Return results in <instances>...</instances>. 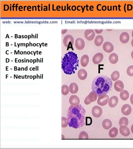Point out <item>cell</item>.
Here are the masks:
<instances>
[{
	"label": "cell",
	"instance_id": "6da1fadb",
	"mask_svg": "<svg viewBox=\"0 0 133 149\" xmlns=\"http://www.w3.org/2000/svg\"><path fill=\"white\" fill-rule=\"evenodd\" d=\"M86 113L85 109L81 105L70 106L67 118L69 126L76 129L83 127L85 124Z\"/></svg>",
	"mask_w": 133,
	"mask_h": 149
},
{
	"label": "cell",
	"instance_id": "7a4b0ae2",
	"mask_svg": "<svg viewBox=\"0 0 133 149\" xmlns=\"http://www.w3.org/2000/svg\"><path fill=\"white\" fill-rule=\"evenodd\" d=\"M112 85V81L109 77L105 76L99 75L95 77L93 81L92 90L99 97L109 92Z\"/></svg>",
	"mask_w": 133,
	"mask_h": 149
},
{
	"label": "cell",
	"instance_id": "3957f363",
	"mask_svg": "<svg viewBox=\"0 0 133 149\" xmlns=\"http://www.w3.org/2000/svg\"><path fill=\"white\" fill-rule=\"evenodd\" d=\"M79 62L77 54L72 51H69L65 55L62 59V70L66 75L75 74L79 66Z\"/></svg>",
	"mask_w": 133,
	"mask_h": 149
},
{
	"label": "cell",
	"instance_id": "277c9868",
	"mask_svg": "<svg viewBox=\"0 0 133 149\" xmlns=\"http://www.w3.org/2000/svg\"><path fill=\"white\" fill-rule=\"evenodd\" d=\"M74 38L73 36L70 35H66L63 39V43L65 46L67 48V50L69 48H72L73 50L72 46L74 44Z\"/></svg>",
	"mask_w": 133,
	"mask_h": 149
},
{
	"label": "cell",
	"instance_id": "5b68a950",
	"mask_svg": "<svg viewBox=\"0 0 133 149\" xmlns=\"http://www.w3.org/2000/svg\"><path fill=\"white\" fill-rule=\"evenodd\" d=\"M97 98V96L93 92H91L84 100V103L86 105H89L91 103L95 102Z\"/></svg>",
	"mask_w": 133,
	"mask_h": 149
},
{
	"label": "cell",
	"instance_id": "8992f818",
	"mask_svg": "<svg viewBox=\"0 0 133 149\" xmlns=\"http://www.w3.org/2000/svg\"><path fill=\"white\" fill-rule=\"evenodd\" d=\"M109 99V97L106 94L100 96L97 101L98 104L101 106H105L107 104Z\"/></svg>",
	"mask_w": 133,
	"mask_h": 149
},
{
	"label": "cell",
	"instance_id": "52a82bcc",
	"mask_svg": "<svg viewBox=\"0 0 133 149\" xmlns=\"http://www.w3.org/2000/svg\"><path fill=\"white\" fill-rule=\"evenodd\" d=\"M92 112L94 117L96 118H99L100 117L102 114V110L100 106H95L93 107Z\"/></svg>",
	"mask_w": 133,
	"mask_h": 149
},
{
	"label": "cell",
	"instance_id": "ba28073f",
	"mask_svg": "<svg viewBox=\"0 0 133 149\" xmlns=\"http://www.w3.org/2000/svg\"><path fill=\"white\" fill-rule=\"evenodd\" d=\"M84 35L87 40L92 41L94 39L95 36L94 30L91 29L86 30L84 32Z\"/></svg>",
	"mask_w": 133,
	"mask_h": 149
},
{
	"label": "cell",
	"instance_id": "9c48e42d",
	"mask_svg": "<svg viewBox=\"0 0 133 149\" xmlns=\"http://www.w3.org/2000/svg\"><path fill=\"white\" fill-rule=\"evenodd\" d=\"M103 58V55L102 53H97L93 58V62L95 64H99L102 62Z\"/></svg>",
	"mask_w": 133,
	"mask_h": 149
},
{
	"label": "cell",
	"instance_id": "30bf717a",
	"mask_svg": "<svg viewBox=\"0 0 133 149\" xmlns=\"http://www.w3.org/2000/svg\"><path fill=\"white\" fill-rule=\"evenodd\" d=\"M103 48L105 52L110 53L113 51L114 47L111 42L107 41L104 42L103 45Z\"/></svg>",
	"mask_w": 133,
	"mask_h": 149
},
{
	"label": "cell",
	"instance_id": "8fae6325",
	"mask_svg": "<svg viewBox=\"0 0 133 149\" xmlns=\"http://www.w3.org/2000/svg\"><path fill=\"white\" fill-rule=\"evenodd\" d=\"M75 45L77 49L78 50H82L85 47V42L83 39L78 38L75 40Z\"/></svg>",
	"mask_w": 133,
	"mask_h": 149
},
{
	"label": "cell",
	"instance_id": "7c38bea8",
	"mask_svg": "<svg viewBox=\"0 0 133 149\" xmlns=\"http://www.w3.org/2000/svg\"><path fill=\"white\" fill-rule=\"evenodd\" d=\"M69 102L72 106H76L79 104L80 100L79 97L77 96L72 95L69 98Z\"/></svg>",
	"mask_w": 133,
	"mask_h": 149
},
{
	"label": "cell",
	"instance_id": "4fadbf2b",
	"mask_svg": "<svg viewBox=\"0 0 133 149\" xmlns=\"http://www.w3.org/2000/svg\"><path fill=\"white\" fill-rule=\"evenodd\" d=\"M121 111L123 114L128 115L130 114L132 111V108L128 104L124 105L122 108Z\"/></svg>",
	"mask_w": 133,
	"mask_h": 149
},
{
	"label": "cell",
	"instance_id": "5bb4252c",
	"mask_svg": "<svg viewBox=\"0 0 133 149\" xmlns=\"http://www.w3.org/2000/svg\"><path fill=\"white\" fill-rule=\"evenodd\" d=\"M120 128V132L122 135L127 137L130 134L131 132L129 129L126 126H121Z\"/></svg>",
	"mask_w": 133,
	"mask_h": 149
},
{
	"label": "cell",
	"instance_id": "9a60e30c",
	"mask_svg": "<svg viewBox=\"0 0 133 149\" xmlns=\"http://www.w3.org/2000/svg\"><path fill=\"white\" fill-rule=\"evenodd\" d=\"M129 39V36L128 33L126 32H122L120 36V40L121 42L123 44L127 43Z\"/></svg>",
	"mask_w": 133,
	"mask_h": 149
},
{
	"label": "cell",
	"instance_id": "2e32d148",
	"mask_svg": "<svg viewBox=\"0 0 133 149\" xmlns=\"http://www.w3.org/2000/svg\"><path fill=\"white\" fill-rule=\"evenodd\" d=\"M108 104L111 108L115 107L118 102V99L116 96H114L111 97L108 101Z\"/></svg>",
	"mask_w": 133,
	"mask_h": 149
},
{
	"label": "cell",
	"instance_id": "e0dca14e",
	"mask_svg": "<svg viewBox=\"0 0 133 149\" xmlns=\"http://www.w3.org/2000/svg\"><path fill=\"white\" fill-rule=\"evenodd\" d=\"M114 88L117 92H122L124 88V85L123 82L120 80L116 81L114 84Z\"/></svg>",
	"mask_w": 133,
	"mask_h": 149
},
{
	"label": "cell",
	"instance_id": "ac0fdd59",
	"mask_svg": "<svg viewBox=\"0 0 133 149\" xmlns=\"http://www.w3.org/2000/svg\"><path fill=\"white\" fill-rule=\"evenodd\" d=\"M78 78L80 80H85L87 77V72L85 69H81L78 71Z\"/></svg>",
	"mask_w": 133,
	"mask_h": 149
},
{
	"label": "cell",
	"instance_id": "d6986e66",
	"mask_svg": "<svg viewBox=\"0 0 133 149\" xmlns=\"http://www.w3.org/2000/svg\"><path fill=\"white\" fill-rule=\"evenodd\" d=\"M89 58L88 55L87 54L84 55L81 57L80 62L81 65L83 67H86L89 62Z\"/></svg>",
	"mask_w": 133,
	"mask_h": 149
},
{
	"label": "cell",
	"instance_id": "ffe728a7",
	"mask_svg": "<svg viewBox=\"0 0 133 149\" xmlns=\"http://www.w3.org/2000/svg\"><path fill=\"white\" fill-rule=\"evenodd\" d=\"M119 59L118 56L115 53L111 54L109 57V60L110 62L112 64H115L118 62Z\"/></svg>",
	"mask_w": 133,
	"mask_h": 149
},
{
	"label": "cell",
	"instance_id": "44dd1931",
	"mask_svg": "<svg viewBox=\"0 0 133 149\" xmlns=\"http://www.w3.org/2000/svg\"><path fill=\"white\" fill-rule=\"evenodd\" d=\"M104 39L101 35H98L96 36L94 41V43L96 46H100L102 44Z\"/></svg>",
	"mask_w": 133,
	"mask_h": 149
},
{
	"label": "cell",
	"instance_id": "7402d4cb",
	"mask_svg": "<svg viewBox=\"0 0 133 149\" xmlns=\"http://www.w3.org/2000/svg\"><path fill=\"white\" fill-rule=\"evenodd\" d=\"M103 127L105 129H109L112 126V124L111 121L108 119H105L103 121Z\"/></svg>",
	"mask_w": 133,
	"mask_h": 149
},
{
	"label": "cell",
	"instance_id": "603a6c76",
	"mask_svg": "<svg viewBox=\"0 0 133 149\" xmlns=\"http://www.w3.org/2000/svg\"><path fill=\"white\" fill-rule=\"evenodd\" d=\"M69 91L72 94L76 93L78 91V87L76 83H72L69 86Z\"/></svg>",
	"mask_w": 133,
	"mask_h": 149
},
{
	"label": "cell",
	"instance_id": "cb8c5ba5",
	"mask_svg": "<svg viewBox=\"0 0 133 149\" xmlns=\"http://www.w3.org/2000/svg\"><path fill=\"white\" fill-rule=\"evenodd\" d=\"M129 93L126 90H123L120 93L121 98L124 101L127 100L129 98Z\"/></svg>",
	"mask_w": 133,
	"mask_h": 149
},
{
	"label": "cell",
	"instance_id": "d4e9b609",
	"mask_svg": "<svg viewBox=\"0 0 133 149\" xmlns=\"http://www.w3.org/2000/svg\"><path fill=\"white\" fill-rule=\"evenodd\" d=\"M118 132V130L117 129L116 127H113L110 130L109 135L110 137L114 138L117 136Z\"/></svg>",
	"mask_w": 133,
	"mask_h": 149
},
{
	"label": "cell",
	"instance_id": "484cf974",
	"mask_svg": "<svg viewBox=\"0 0 133 149\" xmlns=\"http://www.w3.org/2000/svg\"><path fill=\"white\" fill-rule=\"evenodd\" d=\"M120 76V73L119 72L116 71H115L111 74V78L112 81H115L118 79Z\"/></svg>",
	"mask_w": 133,
	"mask_h": 149
},
{
	"label": "cell",
	"instance_id": "4316f807",
	"mask_svg": "<svg viewBox=\"0 0 133 149\" xmlns=\"http://www.w3.org/2000/svg\"><path fill=\"white\" fill-rule=\"evenodd\" d=\"M128 123V120L127 118L123 117L121 118L119 120V124L120 126H127Z\"/></svg>",
	"mask_w": 133,
	"mask_h": 149
},
{
	"label": "cell",
	"instance_id": "83f0119b",
	"mask_svg": "<svg viewBox=\"0 0 133 149\" xmlns=\"http://www.w3.org/2000/svg\"><path fill=\"white\" fill-rule=\"evenodd\" d=\"M69 88L66 85H63L62 87V93L63 95H68L69 92Z\"/></svg>",
	"mask_w": 133,
	"mask_h": 149
},
{
	"label": "cell",
	"instance_id": "f1b7e54d",
	"mask_svg": "<svg viewBox=\"0 0 133 149\" xmlns=\"http://www.w3.org/2000/svg\"><path fill=\"white\" fill-rule=\"evenodd\" d=\"M89 138L88 135L85 131H82L80 133L78 138L79 139H86Z\"/></svg>",
	"mask_w": 133,
	"mask_h": 149
},
{
	"label": "cell",
	"instance_id": "f546056e",
	"mask_svg": "<svg viewBox=\"0 0 133 149\" xmlns=\"http://www.w3.org/2000/svg\"><path fill=\"white\" fill-rule=\"evenodd\" d=\"M61 126L63 128L67 127L68 125L67 119L64 117H62L61 118Z\"/></svg>",
	"mask_w": 133,
	"mask_h": 149
},
{
	"label": "cell",
	"instance_id": "4dcf8cb0",
	"mask_svg": "<svg viewBox=\"0 0 133 149\" xmlns=\"http://www.w3.org/2000/svg\"><path fill=\"white\" fill-rule=\"evenodd\" d=\"M127 73L130 77L133 76V66H130L127 71Z\"/></svg>",
	"mask_w": 133,
	"mask_h": 149
},
{
	"label": "cell",
	"instance_id": "1f68e13d",
	"mask_svg": "<svg viewBox=\"0 0 133 149\" xmlns=\"http://www.w3.org/2000/svg\"><path fill=\"white\" fill-rule=\"evenodd\" d=\"M86 126H90L92 124V120L91 118L89 117H86Z\"/></svg>",
	"mask_w": 133,
	"mask_h": 149
},
{
	"label": "cell",
	"instance_id": "d6a6232c",
	"mask_svg": "<svg viewBox=\"0 0 133 149\" xmlns=\"http://www.w3.org/2000/svg\"><path fill=\"white\" fill-rule=\"evenodd\" d=\"M103 31V29H95V31L96 33L98 34H100Z\"/></svg>",
	"mask_w": 133,
	"mask_h": 149
},
{
	"label": "cell",
	"instance_id": "836d02e7",
	"mask_svg": "<svg viewBox=\"0 0 133 149\" xmlns=\"http://www.w3.org/2000/svg\"><path fill=\"white\" fill-rule=\"evenodd\" d=\"M130 101L132 104L133 105V94H132L131 96Z\"/></svg>",
	"mask_w": 133,
	"mask_h": 149
},
{
	"label": "cell",
	"instance_id": "e575fe53",
	"mask_svg": "<svg viewBox=\"0 0 133 149\" xmlns=\"http://www.w3.org/2000/svg\"><path fill=\"white\" fill-rule=\"evenodd\" d=\"M63 31H64V32H62V34H65V33H66V31H67V29H65L63 30Z\"/></svg>",
	"mask_w": 133,
	"mask_h": 149
},
{
	"label": "cell",
	"instance_id": "d590c367",
	"mask_svg": "<svg viewBox=\"0 0 133 149\" xmlns=\"http://www.w3.org/2000/svg\"><path fill=\"white\" fill-rule=\"evenodd\" d=\"M131 131L132 133L133 134V124L131 127Z\"/></svg>",
	"mask_w": 133,
	"mask_h": 149
},
{
	"label": "cell",
	"instance_id": "8d00e7d4",
	"mask_svg": "<svg viewBox=\"0 0 133 149\" xmlns=\"http://www.w3.org/2000/svg\"><path fill=\"white\" fill-rule=\"evenodd\" d=\"M131 56L132 57V59H133V51H132L131 53Z\"/></svg>",
	"mask_w": 133,
	"mask_h": 149
},
{
	"label": "cell",
	"instance_id": "74e56055",
	"mask_svg": "<svg viewBox=\"0 0 133 149\" xmlns=\"http://www.w3.org/2000/svg\"><path fill=\"white\" fill-rule=\"evenodd\" d=\"M131 44L132 47H133V38L132 39V40L131 42Z\"/></svg>",
	"mask_w": 133,
	"mask_h": 149
},
{
	"label": "cell",
	"instance_id": "f35d334b",
	"mask_svg": "<svg viewBox=\"0 0 133 149\" xmlns=\"http://www.w3.org/2000/svg\"><path fill=\"white\" fill-rule=\"evenodd\" d=\"M18 5V4H16V6H15V7H16V11H17V7H18V6H17V5Z\"/></svg>",
	"mask_w": 133,
	"mask_h": 149
},
{
	"label": "cell",
	"instance_id": "ab89813d",
	"mask_svg": "<svg viewBox=\"0 0 133 149\" xmlns=\"http://www.w3.org/2000/svg\"><path fill=\"white\" fill-rule=\"evenodd\" d=\"M15 4H14L13 5V6H12V7H13V11H14V7H15V6H14V5H15Z\"/></svg>",
	"mask_w": 133,
	"mask_h": 149
},
{
	"label": "cell",
	"instance_id": "60d3db41",
	"mask_svg": "<svg viewBox=\"0 0 133 149\" xmlns=\"http://www.w3.org/2000/svg\"><path fill=\"white\" fill-rule=\"evenodd\" d=\"M27 7V6H24V11H25V7Z\"/></svg>",
	"mask_w": 133,
	"mask_h": 149
},
{
	"label": "cell",
	"instance_id": "b9f144b4",
	"mask_svg": "<svg viewBox=\"0 0 133 149\" xmlns=\"http://www.w3.org/2000/svg\"><path fill=\"white\" fill-rule=\"evenodd\" d=\"M29 6H28V8H27V10H28V11H31V10H28V7H29Z\"/></svg>",
	"mask_w": 133,
	"mask_h": 149
},
{
	"label": "cell",
	"instance_id": "7bdbcfd3",
	"mask_svg": "<svg viewBox=\"0 0 133 149\" xmlns=\"http://www.w3.org/2000/svg\"><path fill=\"white\" fill-rule=\"evenodd\" d=\"M37 7H38V10L39 11H40V10H39V7H40V6H39V7H38V6H37Z\"/></svg>",
	"mask_w": 133,
	"mask_h": 149
},
{
	"label": "cell",
	"instance_id": "ee69618b",
	"mask_svg": "<svg viewBox=\"0 0 133 149\" xmlns=\"http://www.w3.org/2000/svg\"><path fill=\"white\" fill-rule=\"evenodd\" d=\"M44 7H46V8H47L46 10L47 11V6H44Z\"/></svg>",
	"mask_w": 133,
	"mask_h": 149
},
{
	"label": "cell",
	"instance_id": "f6af8a7d",
	"mask_svg": "<svg viewBox=\"0 0 133 149\" xmlns=\"http://www.w3.org/2000/svg\"><path fill=\"white\" fill-rule=\"evenodd\" d=\"M34 6H32V10L33 11L34 10V9H33V8H34Z\"/></svg>",
	"mask_w": 133,
	"mask_h": 149
},
{
	"label": "cell",
	"instance_id": "bcb514c9",
	"mask_svg": "<svg viewBox=\"0 0 133 149\" xmlns=\"http://www.w3.org/2000/svg\"><path fill=\"white\" fill-rule=\"evenodd\" d=\"M21 61L20 60H19L18 61V62H20Z\"/></svg>",
	"mask_w": 133,
	"mask_h": 149
},
{
	"label": "cell",
	"instance_id": "7dc6e473",
	"mask_svg": "<svg viewBox=\"0 0 133 149\" xmlns=\"http://www.w3.org/2000/svg\"><path fill=\"white\" fill-rule=\"evenodd\" d=\"M132 37H133V31H132Z\"/></svg>",
	"mask_w": 133,
	"mask_h": 149
},
{
	"label": "cell",
	"instance_id": "c3c4849f",
	"mask_svg": "<svg viewBox=\"0 0 133 149\" xmlns=\"http://www.w3.org/2000/svg\"><path fill=\"white\" fill-rule=\"evenodd\" d=\"M17 45H18V47L19 48V45H20V44H19V45H18V43H17Z\"/></svg>",
	"mask_w": 133,
	"mask_h": 149
},
{
	"label": "cell",
	"instance_id": "681fc988",
	"mask_svg": "<svg viewBox=\"0 0 133 149\" xmlns=\"http://www.w3.org/2000/svg\"><path fill=\"white\" fill-rule=\"evenodd\" d=\"M50 4H49V11H50Z\"/></svg>",
	"mask_w": 133,
	"mask_h": 149
},
{
	"label": "cell",
	"instance_id": "f907efd6",
	"mask_svg": "<svg viewBox=\"0 0 133 149\" xmlns=\"http://www.w3.org/2000/svg\"><path fill=\"white\" fill-rule=\"evenodd\" d=\"M42 8H43V6H41V11L43 10V9H42Z\"/></svg>",
	"mask_w": 133,
	"mask_h": 149
},
{
	"label": "cell",
	"instance_id": "816d5d0a",
	"mask_svg": "<svg viewBox=\"0 0 133 149\" xmlns=\"http://www.w3.org/2000/svg\"><path fill=\"white\" fill-rule=\"evenodd\" d=\"M16 42H15V46H16Z\"/></svg>",
	"mask_w": 133,
	"mask_h": 149
},
{
	"label": "cell",
	"instance_id": "f5cc1de1",
	"mask_svg": "<svg viewBox=\"0 0 133 149\" xmlns=\"http://www.w3.org/2000/svg\"><path fill=\"white\" fill-rule=\"evenodd\" d=\"M39 44L40 45V47H41V45H42V44H41V45H40V44Z\"/></svg>",
	"mask_w": 133,
	"mask_h": 149
},
{
	"label": "cell",
	"instance_id": "db71d44e",
	"mask_svg": "<svg viewBox=\"0 0 133 149\" xmlns=\"http://www.w3.org/2000/svg\"><path fill=\"white\" fill-rule=\"evenodd\" d=\"M10 11H11V6H10Z\"/></svg>",
	"mask_w": 133,
	"mask_h": 149
},
{
	"label": "cell",
	"instance_id": "11a10c76",
	"mask_svg": "<svg viewBox=\"0 0 133 149\" xmlns=\"http://www.w3.org/2000/svg\"><path fill=\"white\" fill-rule=\"evenodd\" d=\"M38 34H37V38H38Z\"/></svg>",
	"mask_w": 133,
	"mask_h": 149
},
{
	"label": "cell",
	"instance_id": "9f6ffc18",
	"mask_svg": "<svg viewBox=\"0 0 133 149\" xmlns=\"http://www.w3.org/2000/svg\"><path fill=\"white\" fill-rule=\"evenodd\" d=\"M29 35H28V39H29Z\"/></svg>",
	"mask_w": 133,
	"mask_h": 149
},
{
	"label": "cell",
	"instance_id": "6f0895ef",
	"mask_svg": "<svg viewBox=\"0 0 133 149\" xmlns=\"http://www.w3.org/2000/svg\"><path fill=\"white\" fill-rule=\"evenodd\" d=\"M30 43H31V42H30V46H30Z\"/></svg>",
	"mask_w": 133,
	"mask_h": 149
},
{
	"label": "cell",
	"instance_id": "680465c9",
	"mask_svg": "<svg viewBox=\"0 0 133 149\" xmlns=\"http://www.w3.org/2000/svg\"><path fill=\"white\" fill-rule=\"evenodd\" d=\"M32 36H33V35H32V38H33V37H32Z\"/></svg>",
	"mask_w": 133,
	"mask_h": 149
},
{
	"label": "cell",
	"instance_id": "91938a15",
	"mask_svg": "<svg viewBox=\"0 0 133 149\" xmlns=\"http://www.w3.org/2000/svg\"><path fill=\"white\" fill-rule=\"evenodd\" d=\"M24 44H25H25L24 43Z\"/></svg>",
	"mask_w": 133,
	"mask_h": 149
},
{
	"label": "cell",
	"instance_id": "94428289",
	"mask_svg": "<svg viewBox=\"0 0 133 149\" xmlns=\"http://www.w3.org/2000/svg\"><path fill=\"white\" fill-rule=\"evenodd\" d=\"M38 58H37V62H38Z\"/></svg>",
	"mask_w": 133,
	"mask_h": 149
},
{
	"label": "cell",
	"instance_id": "6125c7cd",
	"mask_svg": "<svg viewBox=\"0 0 133 149\" xmlns=\"http://www.w3.org/2000/svg\"><path fill=\"white\" fill-rule=\"evenodd\" d=\"M31 44H32H32L31 43Z\"/></svg>",
	"mask_w": 133,
	"mask_h": 149
},
{
	"label": "cell",
	"instance_id": "be15d7a7",
	"mask_svg": "<svg viewBox=\"0 0 133 149\" xmlns=\"http://www.w3.org/2000/svg\"><path fill=\"white\" fill-rule=\"evenodd\" d=\"M35 38H36V35H35Z\"/></svg>",
	"mask_w": 133,
	"mask_h": 149
}]
</instances>
